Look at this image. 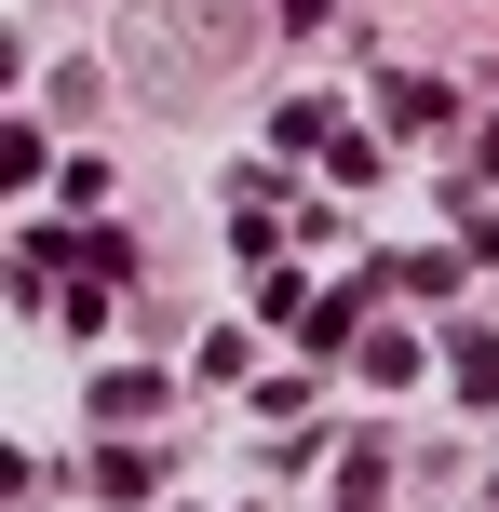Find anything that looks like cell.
Instances as JSON below:
<instances>
[{
    "instance_id": "6da1fadb",
    "label": "cell",
    "mask_w": 499,
    "mask_h": 512,
    "mask_svg": "<svg viewBox=\"0 0 499 512\" xmlns=\"http://www.w3.org/2000/svg\"><path fill=\"white\" fill-rule=\"evenodd\" d=\"M378 122H392V135H432V122H446V81L392 68V81H378Z\"/></svg>"
},
{
    "instance_id": "7a4b0ae2",
    "label": "cell",
    "mask_w": 499,
    "mask_h": 512,
    "mask_svg": "<svg viewBox=\"0 0 499 512\" xmlns=\"http://www.w3.org/2000/svg\"><path fill=\"white\" fill-rule=\"evenodd\" d=\"M149 486H162V459H149V445H95V499H122V512H135Z\"/></svg>"
},
{
    "instance_id": "3957f363",
    "label": "cell",
    "mask_w": 499,
    "mask_h": 512,
    "mask_svg": "<svg viewBox=\"0 0 499 512\" xmlns=\"http://www.w3.org/2000/svg\"><path fill=\"white\" fill-rule=\"evenodd\" d=\"M446 378H459V405H499V337H459Z\"/></svg>"
},
{
    "instance_id": "277c9868",
    "label": "cell",
    "mask_w": 499,
    "mask_h": 512,
    "mask_svg": "<svg viewBox=\"0 0 499 512\" xmlns=\"http://www.w3.org/2000/svg\"><path fill=\"white\" fill-rule=\"evenodd\" d=\"M162 378H95V432H122V418H149Z\"/></svg>"
},
{
    "instance_id": "5b68a950",
    "label": "cell",
    "mask_w": 499,
    "mask_h": 512,
    "mask_svg": "<svg viewBox=\"0 0 499 512\" xmlns=\"http://www.w3.org/2000/svg\"><path fill=\"white\" fill-rule=\"evenodd\" d=\"M392 283H405V297H459V256H432V243H419V256H392Z\"/></svg>"
}]
</instances>
